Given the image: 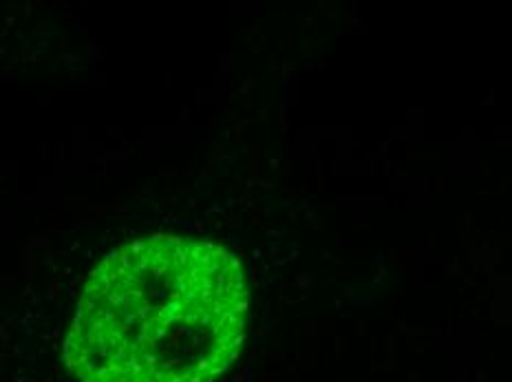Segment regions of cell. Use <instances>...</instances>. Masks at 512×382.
<instances>
[{
	"label": "cell",
	"mask_w": 512,
	"mask_h": 382,
	"mask_svg": "<svg viewBox=\"0 0 512 382\" xmlns=\"http://www.w3.org/2000/svg\"><path fill=\"white\" fill-rule=\"evenodd\" d=\"M248 283L219 243L155 235L91 272L64 341L80 382H212L239 356Z\"/></svg>",
	"instance_id": "6da1fadb"
}]
</instances>
